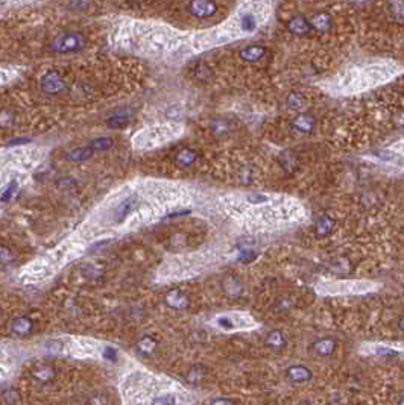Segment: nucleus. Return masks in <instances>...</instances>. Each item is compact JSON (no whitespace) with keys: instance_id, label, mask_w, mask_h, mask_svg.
Masks as SVG:
<instances>
[{"instance_id":"nucleus-27","label":"nucleus","mask_w":404,"mask_h":405,"mask_svg":"<svg viewBox=\"0 0 404 405\" xmlns=\"http://www.w3.org/2000/svg\"><path fill=\"white\" fill-rule=\"evenodd\" d=\"M240 260L245 263H250V261L255 260V254L252 251H243V254L240 255Z\"/></svg>"},{"instance_id":"nucleus-17","label":"nucleus","mask_w":404,"mask_h":405,"mask_svg":"<svg viewBox=\"0 0 404 405\" xmlns=\"http://www.w3.org/2000/svg\"><path fill=\"white\" fill-rule=\"evenodd\" d=\"M305 105H307V100H305V97L303 94H300V93L289 94V97H287V106H289V109H292V111H301V109L305 108Z\"/></svg>"},{"instance_id":"nucleus-9","label":"nucleus","mask_w":404,"mask_h":405,"mask_svg":"<svg viewBox=\"0 0 404 405\" xmlns=\"http://www.w3.org/2000/svg\"><path fill=\"white\" fill-rule=\"evenodd\" d=\"M311 29V23L304 18V17H294L289 21V31L295 35H305Z\"/></svg>"},{"instance_id":"nucleus-20","label":"nucleus","mask_w":404,"mask_h":405,"mask_svg":"<svg viewBox=\"0 0 404 405\" xmlns=\"http://www.w3.org/2000/svg\"><path fill=\"white\" fill-rule=\"evenodd\" d=\"M131 117L129 114H114L113 117H109L106 120V125L113 129H119V128H125L129 123Z\"/></svg>"},{"instance_id":"nucleus-5","label":"nucleus","mask_w":404,"mask_h":405,"mask_svg":"<svg viewBox=\"0 0 404 405\" xmlns=\"http://www.w3.org/2000/svg\"><path fill=\"white\" fill-rule=\"evenodd\" d=\"M136 205H137V199H136V197H128V199H125V200L122 202V204L116 208V211H114V222H116V223H122V222L134 211Z\"/></svg>"},{"instance_id":"nucleus-15","label":"nucleus","mask_w":404,"mask_h":405,"mask_svg":"<svg viewBox=\"0 0 404 405\" xmlns=\"http://www.w3.org/2000/svg\"><path fill=\"white\" fill-rule=\"evenodd\" d=\"M175 161L183 167H190L196 161V153L192 149H181L176 153Z\"/></svg>"},{"instance_id":"nucleus-10","label":"nucleus","mask_w":404,"mask_h":405,"mask_svg":"<svg viewBox=\"0 0 404 405\" xmlns=\"http://www.w3.org/2000/svg\"><path fill=\"white\" fill-rule=\"evenodd\" d=\"M266 55V49L261 46H250L240 52V58L246 62H257Z\"/></svg>"},{"instance_id":"nucleus-7","label":"nucleus","mask_w":404,"mask_h":405,"mask_svg":"<svg viewBox=\"0 0 404 405\" xmlns=\"http://www.w3.org/2000/svg\"><path fill=\"white\" fill-rule=\"evenodd\" d=\"M32 329H34V322L25 316L14 319L11 323V331L17 335H28L32 332Z\"/></svg>"},{"instance_id":"nucleus-13","label":"nucleus","mask_w":404,"mask_h":405,"mask_svg":"<svg viewBox=\"0 0 404 405\" xmlns=\"http://www.w3.org/2000/svg\"><path fill=\"white\" fill-rule=\"evenodd\" d=\"M331 17L328 15V14H325V12H322V14H318V15H315L313 17V20H311V28H315L316 31H319V32H327V31H330L331 29Z\"/></svg>"},{"instance_id":"nucleus-18","label":"nucleus","mask_w":404,"mask_h":405,"mask_svg":"<svg viewBox=\"0 0 404 405\" xmlns=\"http://www.w3.org/2000/svg\"><path fill=\"white\" fill-rule=\"evenodd\" d=\"M334 228V220L328 216H322L316 223V232L318 235H328Z\"/></svg>"},{"instance_id":"nucleus-23","label":"nucleus","mask_w":404,"mask_h":405,"mask_svg":"<svg viewBox=\"0 0 404 405\" xmlns=\"http://www.w3.org/2000/svg\"><path fill=\"white\" fill-rule=\"evenodd\" d=\"M211 129L216 135H222L230 131V122H227L225 119H217L211 123Z\"/></svg>"},{"instance_id":"nucleus-16","label":"nucleus","mask_w":404,"mask_h":405,"mask_svg":"<svg viewBox=\"0 0 404 405\" xmlns=\"http://www.w3.org/2000/svg\"><path fill=\"white\" fill-rule=\"evenodd\" d=\"M266 345H267L269 348H271V349H275V351L284 348L286 340H284L283 332L278 331V329L271 331V334H269V335H267V339H266Z\"/></svg>"},{"instance_id":"nucleus-25","label":"nucleus","mask_w":404,"mask_h":405,"mask_svg":"<svg viewBox=\"0 0 404 405\" xmlns=\"http://www.w3.org/2000/svg\"><path fill=\"white\" fill-rule=\"evenodd\" d=\"M17 190H18V184H17L15 181H12V182L3 190V193H2V200H3V202H8L9 199H12V197L15 196Z\"/></svg>"},{"instance_id":"nucleus-19","label":"nucleus","mask_w":404,"mask_h":405,"mask_svg":"<svg viewBox=\"0 0 404 405\" xmlns=\"http://www.w3.org/2000/svg\"><path fill=\"white\" fill-rule=\"evenodd\" d=\"M388 11L392 18L403 21L404 20V0H392L388 6Z\"/></svg>"},{"instance_id":"nucleus-6","label":"nucleus","mask_w":404,"mask_h":405,"mask_svg":"<svg viewBox=\"0 0 404 405\" xmlns=\"http://www.w3.org/2000/svg\"><path fill=\"white\" fill-rule=\"evenodd\" d=\"M287 378L294 382H307L311 379V372L305 366H290L286 372Z\"/></svg>"},{"instance_id":"nucleus-11","label":"nucleus","mask_w":404,"mask_h":405,"mask_svg":"<svg viewBox=\"0 0 404 405\" xmlns=\"http://www.w3.org/2000/svg\"><path fill=\"white\" fill-rule=\"evenodd\" d=\"M292 125H294V128L297 131L307 134V132H311L313 128H315V119H313L310 114H300V116L295 117V120Z\"/></svg>"},{"instance_id":"nucleus-31","label":"nucleus","mask_w":404,"mask_h":405,"mask_svg":"<svg viewBox=\"0 0 404 405\" xmlns=\"http://www.w3.org/2000/svg\"><path fill=\"white\" fill-rule=\"evenodd\" d=\"M401 404H404V398H403V399H401Z\"/></svg>"},{"instance_id":"nucleus-3","label":"nucleus","mask_w":404,"mask_h":405,"mask_svg":"<svg viewBox=\"0 0 404 405\" xmlns=\"http://www.w3.org/2000/svg\"><path fill=\"white\" fill-rule=\"evenodd\" d=\"M189 11L196 18H210L217 12L216 0H192Z\"/></svg>"},{"instance_id":"nucleus-29","label":"nucleus","mask_w":404,"mask_h":405,"mask_svg":"<svg viewBox=\"0 0 404 405\" xmlns=\"http://www.w3.org/2000/svg\"><path fill=\"white\" fill-rule=\"evenodd\" d=\"M213 402H214V404H216V402H219V404H223V402H227V404H231L233 401H231V399H216V401H213Z\"/></svg>"},{"instance_id":"nucleus-4","label":"nucleus","mask_w":404,"mask_h":405,"mask_svg":"<svg viewBox=\"0 0 404 405\" xmlns=\"http://www.w3.org/2000/svg\"><path fill=\"white\" fill-rule=\"evenodd\" d=\"M166 304L175 310H184L189 307V298L181 290H172L166 296Z\"/></svg>"},{"instance_id":"nucleus-30","label":"nucleus","mask_w":404,"mask_h":405,"mask_svg":"<svg viewBox=\"0 0 404 405\" xmlns=\"http://www.w3.org/2000/svg\"><path fill=\"white\" fill-rule=\"evenodd\" d=\"M400 328H401V329L404 331V319H403V320L400 322Z\"/></svg>"},{"instance_id":"nucleus-22","label":"nucleus","mask_w":404,"mask_h":405,"mask_svg":"<svg viewBox=\"0 0 404 405\" xmlns=\"http://www.w3.org/2000/svg\"><path fill=\"white\" fill-rule=\"evenodd\" d=\"M114 144L113 138H109V137H99V138H95L92 143H90V146H92L95 150H108L111 149Z\"/></svg>"},{"instance_id":"nucleus-1","label":"nucleus","mask_w":404,"mask_h":405,"mask_svg":"<svg viewBox=\"0 0 404 405\" xmlns=\"http://www.w3.org/2000/svg\"><path fill=\"white\" fill-rule=\"evenodd\" d=\"M85 47V35L78 31H67L55 37L50 50L56 53H75Z\"/></svg>"},{"instance_id":"nucleus-14","label":"nucleus","mask_w":404,"mask_h":405,"mask_svg":"<svg viewBox=\"0 0 404 405\" xmlns=\"http://www.w3.org/2000/svg\"><path fill=\"white\" fill-rule=\"evenodd\" d=\"M32 376L43 384H46V382H50L55 378V369L52 366H41L34 370Z\"/></svg>"},{"instance_id":"nucleus-24","label":"nucleus","mask_w":404,"mask_h":405,"mask_svg":"<svg viewBox=\"0 0 404 405\" xmlns=\"http://www.w3.org/2000/svg\"><path fill=\"white\" fill-rule=\"evenodd\" d=\"M2 399H3V402L5 404H8V405H14V404H18L20 402V396H18V393L15 392V390H5L3 393H2Z\"/></svg>"},{"instance_id":"nucleus-8","label":"nucleus","mask_w":404,"mask_h":405,"mask_svg":"<svg viewBox=\"0 0 404 405\" xmlns=\"http://www.w3.org/2000/svg\"><path fill=\"white\" fill-rule=\"evenodd\" d=\"M95 149L92 146H87V147H78V149H73L67 153V160L69 161H73V163H81V161H87L90 160L92 156L95 155Z\"/></svg>"},{"instance_id":"nucleus-28","label":"nucleus","mask_w":404,"mask_h":405,"mask_svg":"<svg viewBox=\"0 0 404 405\" xmlns=\"http://www.w3.org/2000/svg\"><path fill=\"white\" fill-rule=\"evenodd\" d=\"M2 261L3 263L9 261V255H8V249H6V247H2Z\"/></svg>"},{"instance_id":"nucleus-2","label":"nucleus","mask_w":404,"mask_h":405,"mask_svg":"<svg viewBox=\"0 0 404 405\" xmlns=\"http://www.w3.org/2000/svg\"><path fill=\"white\" fill-rule=\"evenodd\" d=\"M40 87L43 91L49 96H58L67 88L64 78L56 70H50L46 75H43V78L40 81Z\"/></svg>"},{"instance_id":"nucleus-21","label":"nucleus","mask_w":404,"mask_h":405,"mask_svg":"<svg viewBox=\"0 0 404 405\" xmlns=\"http://www.w3.org/2000/svg\"><path fill=\"white\" fill-rule=\"evenodd\" d=\"M139 351L143 354V355H151L153 351H155V348H156V342L152 339L151 335H146V337H143V339L139 342Z\"/></svg>"},{"instance_id":"nucleus-26","label":"nucleus","mask_w":404,"mask_h":405,"mask_svg":"<svg viewBox=\"0 0 404 405\" xmlns=\"http://www.w3.org/2000/svg\"><path fill=\"white\" fill-rule=\"evenodd\" d=\"M103 357L106 358V360H111V361H117V352H116V349L114 348H105L103 349Z\"/></svg>"},{"instance_id":"nucleus-12","label":"nucleus","mask_w":404,"mask_h":405,"mask_svg":"<svg viewBox=\"0 0 404 405\" xmlns=\"http://www.w3.org/2000/svg\"><path fill=\"white\" fill-rule=\"evenodd\" d=\"M313 349L321 357H328L336 351V342L333 339H321L313 345Z\"/></svg>"}]
</instances>
